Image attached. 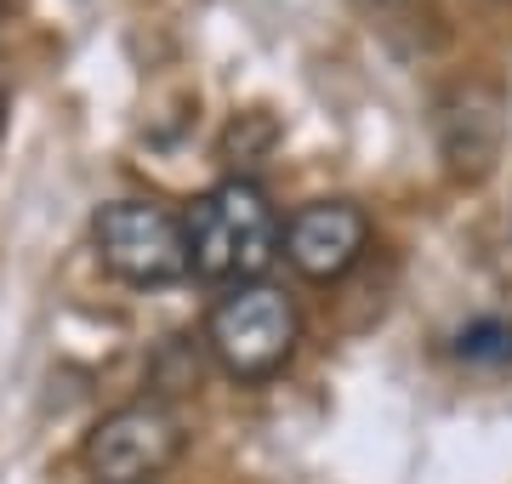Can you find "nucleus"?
I'll use <instances>...</instances> for the list:
<instances>
[{"mask_svg":"<svg viewBox=\"0 0 512 484\" xmlns=\"http://www.w3.org/2000/svg\"><path fill=\"white\" fill-rule=\"evenodd\" d=\"M365 6H404V0H365Z\"/></svg>","mask_w":512,"mask_h":484,"instance_id":"6e6552de","label":"nucleus"},{"mask_svg":"<svg viewBox=\"0 0 512 484\" xmlns=\"http://www.w3.org/2000/svg\"><path fill=\"white\" fill-rule=\"evenodd\" d=\"M302 342V314L296 302L268 280L234 285L205 319V348L234 382H268L291 365Z\"/></svg>","mask_w":512,"mask_h":484,"instance_id":"f03ea898","label":"nucleus"},{"mask_svg":"<svg viewBox=\"0 0 512 484\" xmlns=\"http://www.w3.org/2000/svg\"><path fill=\"white\" fill-rule=\"evenodd\" d=\"M507 92L490 75L456 80L433 109V131H439V154L444 171L456 183H484L507 149Z\"/></svg>","mask_w":512,"mask_h":484,"instance_id":"39448f33","label":"nucleus"},{"mask_svg":"<svg viewBox=\"0 0 512 484\" xmlns=\"http://www.w3.org/2000/svg\"><path fill=\"white\" fill-rule=\"evenodd\" d=\"M456 354L461 359H490V365H507L512 359V325H501V319H473L467 331L456 336Z\"/></svg>","mask_w":512,"mask_h":484,"instance_id":"0eeeda50","label":"nucleus"},{"mask_svg":"<svg viewBox=\"0 0 512 484\" xmlns=\"http://www.w3.org/2000/svg\"><path fill=\"white\" fill-rule=\"evenodd\" d=\"M188 450L183 416L165 399H131V405L97 416L80 462L97 484H148L160 479L165 467H177V456Z\"/></svg>","mask_w":512,"mask_h":484,"instance_id":"20e7f679","label":"nucleus"},{"mask_svg":"<svg viewBox=\"0 0 512 484\" xmlns=\"http://www.w3.org/2000/svg\"><path fill=\"white\" fill-rule=\"evenodd\" d=\"M370 245V217L353 200H313L285 223V262L302 280H342Z\"/></svg>","mask_w":512,"mask_h":484,"instance_id":"423d86ee","label":"nucleus"},{"mask_svg":"<svg viewBox=\"0 0 512 484\" xmlns=\"http://www.w3.org/2000/svg\"><path fill=\"white\" fill-rule=\"evenodd\" d=\"M6 12H12V0H0V23H6Z\"/></svg>","mask_w":512,"mask_h":484,"instance_id":"1a4fd4ad","label":"nucleus"},{"mask_svg":"<svg viewBox=\"0 0 512 484\" xmlns=\"http://www.w3.org/2000/svg\"><path fill=\"white\" fill-rule=\"evenodd\" d=\"M188 228V268L211 285H251L262 280L274 257H285V223L274 200L245 177L205 188L200 200L183 211Z\"/></svg>","mask_w":512,"mask_h":484,"instance_id":"f257e3e1","label":"nucleus"},{"mask_svg":"<svg viewBox=\"0 0 512 484\" xmlns=\"http://www.w3.org/2000/svg\"><path fill=\"white\" fill-rule=\"evenodd\" d=\"M97 262L126 285H177L188 268V228L160 200H109L92 217Z\"/></svg>","mask_w":512,"mask_h":484,"instance_id":"7ed1b4c3","label":"nucleus"}]
</instances>
